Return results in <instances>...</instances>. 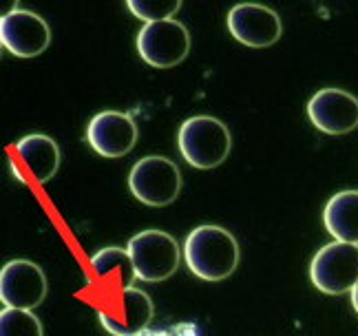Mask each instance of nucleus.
Wrapping results in <instances>:
<instances>
[{
    "instance_id": "obj_9",
    "label": "nucleus",
    "mask_w": 358,
    "mask_h": 336,
    "mask_svg": "<svg viewBox=\"0 0 358 336\" xmlns=\"http://www.w3.org/2000/svg\"><path fill=\"white\" fill-rule=\"evenodd\" d=\"M47 297V276L38 263L13 259L0 270V301L5 307L34 310Z\"/></svg>"
},
{
    "instance_id": "obj_8",
    "label": "nucleus",
    "mask_w": 358,
    "mask_h": 336,
    "mask_svg": "<svg viewBox=\"0 0 358 336\" xmlns=\"http://www.w3.org/2000/svg\"><path fill=\"white\" fill-rule=\"evenodd\" d=\"M9 168L22 184H47L60 168V148L49 135H27L9 150Z\"/></svg>"
},
{
    "instance_id": "obj_3",
    "label": "nucleus",
    "mask_w": 358,
    "mask_h": 336,
    "mask_svg": "<svg viewBox=\"0 0 358 336\" xmlns=\"http://www.w3.org/2000/svg\"><path fill=\"white\" fill-rule=\"evenodd\" d=\"M98 312L108 334L133 336L148 330L155 307L144 290L131 286L122 290H106V294L100 299Z\"/></svg>"
},
{
    "instance_id": "obj_13",
    "label": "nucleus",
    "mask_w": 358,
    "mask_h": 336,
    "mask_svg": "<svg viewBox=\"0 0 358 336\" xmlns=\"http://www.w3.org/2000/svg\"><path fill=\"white\" fill-rule=\"evenodd\" d=\"M228 29L245 47H270L281 38L279 13L255 3H243L228 11Z\"/></svg>"
},
{
    "instance_id": "obj_7",
    "label": "nucleus",
    "mask_w": 358,
    "mask_h": 336,
    "mask_svg": "<svg viewBox=\"0 0 358 336\" xmlns=\"http://www.w3.org/2000/svg\"><path fill=\"white\" fill-rule=\"evenodd\" d=\"M137 51L142 60L157 69H171L190 51V34L179 20L146 22L137 34Z\"/></svg>"
},
{
    "instance_id": "obj_10",
    "label": "nucleus",
    "mask_w": 358,
    "mask_h": 336,
    "mask_svg": "<svg viewBox=\"0 0 358 336\" xmlns=\"http://www.w3.org/2000/svg\"><path fill=\"white\" fill-rule=\"evenodd\" d=\"M308 118L327 135H343L358 126V97L329 87L316 91L308 102Z\"/></svg>"
},
{
    "instance_id": "obj_16",
    "label": "nucleus",
    "mask_w": 358,
    "mask_h": 336,
    "mask_svg": "<svg viewBox=\"0 0 358 336\" xmlns=\"http://www.w3.org/2000/svg\"><path fill=\"white\" fill-rule=\"evenodd\" d=\"M0 336H43V323L31 310L5 307L0 312Z\"/></svg>"
},
{
    "instance_id": "obj_19",
    "label": "nucleus",
    "mask_w": 358,
    "mask_h": 336,
    "mask_svg": "<svg viewBox=\"0 0 358 336\" xmlns=\"http://www.w3.org/2000/svg\"><path fill=\"white\" fill-rule=\"evenodd\" d=\"M352 305H354V310H356V314H358V281H356V286L352 288Z\"/></svg>"
},
{
    "instance_id": "obj_5",
    "label": "nucleus",
    "mask_w": 358,
    "mask_h": 336,
    "mask_svg": "<svg viewBox=\"0 0 358 336\" xmlns=\"http://www.w3.org/2000/svg\"><path fill=\"white\" fill-rule=\"evenodd\" d=\"M129 188L146 206H169L182 192V173L173 160L148 155L137 162L129 173Z\"/></svg>"
},
{
    "instance_id": "obj_2",
    "label": "nucleus",
    "mask_w": 358,
    "mask_h": 336,
    "mask_svg": "<svg viewBox=\"0 0 358 336\" xmlns=\"http://www.w3.org/2000/svg\"><path fill=\"white\" fill-rule=\"evenodd\" d=\"M177 146L190 166L206 171L226 162L232 137L222 120L213 115H195L179 126Z\"/></svg>"
},
{
    "instance_id": "obj_17",
    "label": "nucleus",
    "mask_w": 358,
    "mask_h": 336,
    "mask_svg": "<svg viewBox=\"0 0 358 336\" xmlns=\"http://www.w3.org/2000/svg\"><path fill=\"white\" fill-rule=\"evenodd\" d=\"M127 7L144 22L171 20L182 7L179 0H129Z\"/></svg>"
},
{
    "instance_id": "obj_11",
    "label": "nucleus",
    "mask_w": 358,
    "mask_h": 336,
    "mask_svg": "<svg viewBox=\"0 0 358 336\" xmlns=\"http://www.w3.org/2000/svg\"><path fill=\"white\" fill-rule=\"evenodd\" d=\"M0 42L18 58L40 55L51 42V29L45 18L29 9H16L0 20Z\"/></svg>"
},
{
    "instance_id": "obj_14",
    "label": "nucleus",
    "mask_w": 358,
    "mask_h": 336,
    "mask_svg": "<svg viewBox=\"0 0 358 336\" xmlns=\"http://www.w3.org/2000/svg\"><path fill=\"white\" fill-rule=\"evenodd\" d=\"M323 223L336 241L358 244V190H341L329 197Z\"/></svg>"
},
{
    "instance_id": "obj_1",
    "label": "nucleus",
    "mask_w": 358,
    "mask_h": 336,
    "mask_svg": "<svg viewBox=\"0 0 358 336\" xmlns=\"http://www.w3.org/2000/svg\"><path fill=\"white\" fill-rule=\"evenodd\" d=\"M184 259L203 281H224L239 265V244L222 226H199L186 237Z\"/></svg>"
},
{
    "instance_id": "obj_12",
    "label": "nucleus",
    "mask_w": 358,
    "mask_h": 336,
    "mask_svg": "<svg viewBox=\"0 0 358 336\" xmlns=\"http://www.w3.org/2000/svg\"><path fill=\"white\" fill-rule=\"evenodd\" d=\"M137 124L120 111H102L93 115L87 126V142L102 158H122L131 153L137 142Z\"/></svg>"
},
{
    "instance_id": "obj_4",
    "label": "nucleus",
    "mask_w": 358,
    "mask_h": 336,
    "mask_svg": "<svg viewBox=\"0 0 358 336\" xmlns=\"http://www.w3.org/2000/svg\"><path fill=\"white\" fill-rule=\"evenodd\" d=\"M127 250L135 263V274L140 281L159 284L175 274L182 259V250L175 237L164 230H142L129 239Z\"/></svg>"
},
{
    "instance_id": "obj_15",
    "label": "nucleus",
    "mask_w": 358,
    "mask_h": 336,
    "mask_svg": "<svg viewBox=\"0 0 358 336\" xmlns=\"http://www.w3.org/2000/svg\"><path fill=\"white\" fill-rule=\"evenodd\" d=\"M91 270L106 290L131 288V284L137 279L131 252L117 246H108L95 252L91 257Z\"/></svg>"
},
{
    "instance_id": "obj_6",
    "label": "nucleus",
    "mask_w": 358,
    "mask_h": 336,
    "mask_svg": "<svg viewBox=\"0 0 358 336\" xmlns=\"http://www.w3.org/2000/svg\"><path fill=\"white\" fill-rule=\"evenodd\" d=\"M314 288L325 294H345L358 281V244L334 241L323 246L310 263Z\"/></svg>"
},
{
    "instance_id": "obj_18",
    "label": "nucleus",
    "mask_w": 358,
    "mask_h": 336,
    "mask_svg": "<svg viewBox=\"0 0 358 336\" xmlns=\"http://www.w3.org/2000/svg\"><path fill=\"white\" fill-rule=\"evenodd\" d=\"M133 336H201V330L195 323H173L162 328H148Z\"/></svg>"
}]
</instances>
